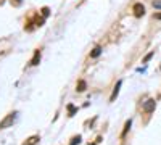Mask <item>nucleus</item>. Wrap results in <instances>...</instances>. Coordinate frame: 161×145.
<instances>
[{
    "instance_id": "nucleus-1",
    "label": "nucleus",
    "mask_w": 161,
    "mask_h": 145,
    "mask_svg": "<svg viewBox=\"0 0 161 145\" xmlns=\"http://www.w3.org/2000/svg\"><path fill=\"white\" fill-rule=\"evenodd\" d=\"M15 121H16V113L13 111V113L7 114V116L3 118V120L0 121V129H7V127H11Z\"/></svg>"
},
{
    "instance_id": "nucleus-2",
    "label": "nucleus",
    "mask_w": 161,
    "mask_h": 145,
    "mask_svg": "<svg viewBox=\"0 0 161 145\" xmlns=\"http://www.w3.org/2000/svg\"><path fill=\"white\" fill-rule=\"evenodd\" d=\"M155 107H156V103H155V100H147L145 103H143V111L145 113H152V111H155Z\"/></svg>"
},
{
    "instance_id": "nucleus-3",
    "label": "nucleus",
    "mask_w": 161,
    "mask_h": 145,
    "mask_svg": "<svg viewBox=\"0 0 161 145\" xmlns=\"http://www.w3.org/2000/svg\"><path fill=\"white\" fill-rule=\"evenodd\" d=\"M132 10H134V15H136L137 18H140V16L145 15V7H143L142 3H136Z\"/></svg>"
},
{
    "instance_id": "nucleus-4",
    "label": "nucleus",
    "mask_w": 161,
    "mask_h": 145,
    "mask_svg": "<svg viewBox=\"0 0 161 145\" xmlns=\"http://www.w3.org/2000/svg\"><path fill=\"white\" fill-rule=\"evenodd\" d=\"M121 86H123V81H118L116 86H114V89H113V94H111V97H110V102H114V100H116V97H118V94H119Z\"/></svg>"
},
{
    "instance_id": "nucleus-5",
    "label": "nucleus",
    "mask_w": 161,
    "mask_h": 145,
    "mask_svg": "<svg viewBox=\"0 0 161 145\" xmlns=\"http://www.w3.org/2000/svg\"><path fill=\"white\" fill-rule=\"evenodd\" d=\"M39 140H40V139H39V136H32V137H29L28 140H26L23 145H37V143H39Z\"/></svg>"
},
{
    "instance_id": "nucleus-6",
    "label": "nucleus",
    "mask_w": 161,
    "mask_h": 145,
    "mask_svg": "<svg viewBox=\"0 0 161 145\" xmlns=\"http://www.w3.org/2000/svg\"><path fill=\"white\" fill-rule=\"evenodd\" d=\"M39 61H40V50H36L34 58L31 60V64H32V66H36V64H39Z\"/></svg>"
},
{
    "instance_id": "nucleus-7",
    "label": "nucleus",
    "mask_w": 161,
    "mask_h": 145,
    "mask_svg": "<svg viewBox=\"0 0 161 145\" xmlns=\"http://www.w3.org/2000/svg\"><path fill=\"white\" fill-rule=\"evenodd\" d=\"M86 87H87L86 81H82V79H80V81L77 82V86H76V90H77V92H84V90H86Z\"/></svg>"
},
{
    "instance_id": "nucleus-8",
    "label": "nucleus",
    "mask_w": 161,
    "mask_h": 145,
    "mask_svg": "<svg viewBox=\"0 0 161 145\" xmlns=\"http://www.w3.org/2000/svg\"><path fill=\"white\" fill-rule=\"evenodd\" d=\"M100 53H102V47H95V48L92 50L90 57H92V58H97V57H100Z\"/></svg>"
},
{
    "instance_id": "nucleus-9",
    "label": "nucleus",
    "mask_w": 161,
    "mask_h": 145,
    "mask_svg": "<svg viewBox=\"0 0 161 145\" xmlns=\"http://www.w3.org/2000/svg\"><path fill=\"white\" fill-rule=\"evenodd\" d=\"M77 143H80V136L73 137V139H71V142H69V145H77Z\"/></svg>"
},
{
    "instance_id": "nucleus-10",
    "label": "nucleus",
    "mask_w": 161,
    "mask_h": 145,
    "mask_svg": "<svg viewBox=\"0 0 161 145\" xmlns=\"http://www.w3.org/2000/svg\"><path fill=\"white\" fill-rule=\"evenodd\" d=\"M155 55V52H150V53L148 55H145V58H143V63H148L150 60H152V57Z\"/></svg>"
},
{
    "instance_id": "nucleus-11",
    "label": "nucleus",
    "mask_w": 161,
    "mask_h": 145,
    "mask_svg": "<svg viewBox=\"0 0 161 145\" xmlns=\"http://www.w3.org/2000/svg\"><path fill=\"white\" fill-rule=\"evenodd\" d=\"M68 111H69V116H73L76 113V107L74 105H68Z\"/></svg>"
},
{
    "instance_id": "nucleus-12",
    "label": "nucleus",
    "mask_w": 161,
    "mask_h": 145,
    "mask_svg": "<svg viewBox=\"0 0 161 145\" xmlns=\"http://www.w3.org/2000/svg\"><path fill=\"white\" fill-rule=\"evenodd\" d=\"M42 15H44V18H47V16L50 15V10H48L47 7H44V8H42Z\"/></svg>"
},
{
    "instance_id": "nucleus-13",
    "label": "nucleus",
    "mask_w": 161,
    "mask_h": 145,
    "mask_svg": "<svg viewBox=\"0 0 161 145\" xmlns=\"http://www.w3.org/2000/svg\"><path fill=\"white\" fill-rule=\"evenodd\" d=\"M130 124H132V121L129 120V121L126 123V127H124V132H123V136H126V132H127V131H129V127H130Z\"/></svg>"
},
{
    "instance_id": "nucleus-14",
    "label": "nucleus",
    "mask_w": 161,
    "mask_h": 145,
    "mask_svg": "<svg viewBox=\"0 0 161 145\" xmlns=\"http://www.w3.org/2000/svg\"><path fill=\"white\" fill-rule=\"evenodd\" d=\"M21 3H23V0H11V5H15V7H18Z\"/></svg>"
},
{
    "instance_id": "nucleus-15",
    "label": "nucleus",
    "mask_w": 161,
    "mask_h": 145,
    "mask_svg": "<svg viewBox=\"0 0 161 145\" xmlns=\"http://www.w3.org/2000/svg\"><path fill=\"white\" fill-rule=\"evenodd\" d=\"M155 20H161V13H155Z\"/></svg>"
},
{
    "instance_id": "nucleus-16",
    "label": "nucleus",
    "mask_w": 161,
    "mask_h": 145,
    "mask_svg": "<svg viewBox=\"0 0 161 145\" xmlns=\"http://www.w3.org/2000/svg\"><path fill=\"white\" fill-rule=\"evenodd\" d=\"M153 7H158V8H161V2H155V3H153Z\"/></svg>"
}]
</instances>
